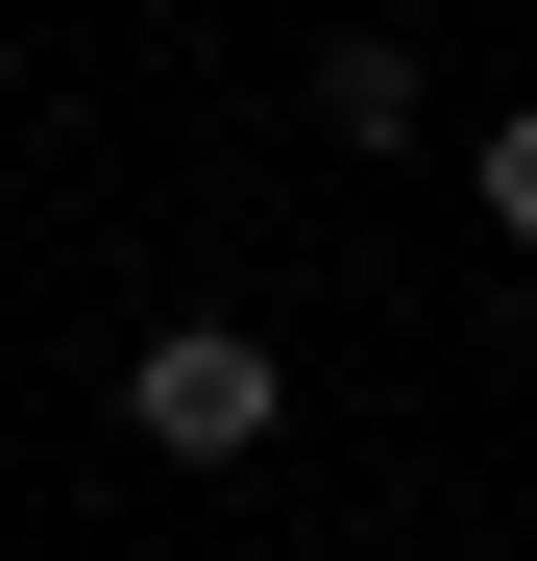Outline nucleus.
I'll return each mask as SVG.
<instances>
[{
    "instance_id": "2",
    "label": "nucleus",
    "mask_w": 537,
    "mask_h": 561,
    "mask_svg": "<svg viewBox=\"0 0 537 561\" xmlns=\"http://www.w3.org/2000/svg\"><path fill=\"white\" fill-rule=\"evenodd\" d=\"M318 123H342V147H415V25H342V49H318Z\"/></svg>"
},
{
    "instance_id": "1",
    "label": "nucleus",
    "mask_w": 537,
    "mask_h": 561,
    "mask_svg": "<svg viewBox=\"0 0 537 561\" xmlns=\"http://www.w3.org/2000/svg\"><path fill=\"white\" fill-rule=\"evenodd\" d=\"M268 415H294V366H268L244 318H171V342L123 366V439H147V463H244Z\"/></svg>"
},
{
    "instance_id": "3",
    "label": "nucleus",
    "mask_w": 537,
    "mask_h": 561,
    "mask_svg": "<svg viewBox=\"0 0 537 561\" xmlns=\"http://www.w3.org/2000/svg\"><path fill=\"white\" fill-rule=\"evenodd\" d=\"M465 196H489V244H537V123H489V147H465Z\"/></svg>"
}]
</instances>
